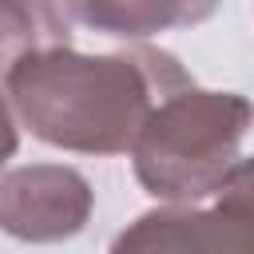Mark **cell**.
<instances>
[{
  "instance_id": "6da1fadb",
  "label": "cell",
  "mask_w": 254,
  "mask_h": 254,
  "mask_svg": "<svg viewBox=\"0 0 254 254\" xmlns=\"http://www.w3.org/2000/svg\"><path fill=\"white\" fill-rule=\"evenodd\" d=\"M187 83H194L190 71L171 52L147 44L107 56H83L64 44L32 52L4 71L20 127L75 155L131 151L147 115Z\"/></svg>"
},
{
  "instance_id": "7a4b0ae2",
  "label": "cell",
  "mask_w": 254,
  "mask_h": 254,
  "mask_svg": "<svg viewBox=\"0 0 254 254\" xmlns=\"http://www.w3.org/2000/svg\"><path fill=\"white\" fill-rule=\"evenodd\" d=\"M254 127V103L238 91L179 87L139 127L131 167L147 194L163 202H202L218 194Z\"/></svg>"
},
{
  "instance_id": "3957f363",
  "label": "cell",
  "mask_w": 254,
  "mask_h": 254,
  "mask_svg": "<svg viewBox=\"0 0 254 254\" xmlns=\"http://www.w3.org/2000/svg\"><path fill=\"white\" fill-rule=\"evenodd\" d=\"M95 206L91 183L64 163H28L0 175V230L16 242L75 238Z\"/></svg>"
},
{
  "instance_id": "277c9868",
  "label": "cell",
  "mask_w": 254,
  "mask_h": 254,
  "mask_svg": "<svg viewBox=\"0 0 254 254\" xmlns=\"http://www.w3.org/2000/svg\"><path fill=\"white\" fill-rule=\"evenodd\" d=\"M222 0H64V12L99 32L119 40H147L171 28H194L218 12Z\"/></svg>"
},
{
  "instance_id": "5b68a950",
  "label": "cell",
  "mask_w": 254,
  "mask_h": 254,
  "mask_svg": "<svg viewBox=\"0 0 254 254\" xmlns=\"http://www.w3.org/2000/svg\"><path fill=\"white\" fill-rule=\"evenodd\" d=\"M111 250H238V238L218 206L202 210L194 202H167L139 214Z\"/></svg>"
},
{
  "instance_id": "8992f818",
  "label": "cell",
  "mask_w": 254,
  "mask_h": 254,
  "mask_svg": "<svg viewBox=\"0 0 254 254\" xmlns=\"http://www.w3.org/2000/svg\"><path fill=\"white\" fill-rule=\"evenodd\" d=\"M64 44H71V28L56 0H0V71Z\"/></svg>"
},
{
  "instance_id": "52a82bcc",
  "label": "cell",
  "mask_w": 254,
  "mask_h": 254,
  "mask_svg": "<svg viewBox=\"0 0 254 254\" xmlns=\"http://www.w3.org/2000/svg\"><path fill=\"white\" fill-rule=\"evenodd\" d=\"M16 107H12V99H8V91H0V171H4V163L16 155V147H20V131H16Z\"/></svg>"
}]
</instances>
